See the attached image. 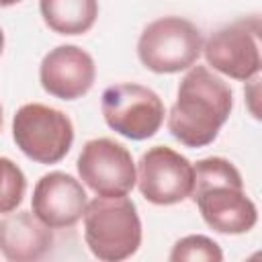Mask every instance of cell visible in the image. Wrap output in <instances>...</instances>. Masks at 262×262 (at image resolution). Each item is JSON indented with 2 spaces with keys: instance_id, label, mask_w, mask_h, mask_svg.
Wrapping results in <instances>:
<instances>
[{
  "instance_id": "cell-1",
  "label": "cell",
  "mask_w": 262,
  "mask_h": 262,
  "mask_svg": "<svg viewBox=\"0 0 262 262\" xmlns=\"http://www.w3.org/2000/svg\"><path fill=\"white\" fill-rule=\"evenodd\" d=\"M231 108L229 84L207 66H190L168 113V131L186 147H205L217 139Z\"/></svg>"
},
{
  "instance_id": "cell-2",
  "label": "cell",
  "mask_w": 262,
  "mask_h": 262,
  "mask_svg": "<svg viewBox=\"0 0 262 262\" xmlns=\"http://www.w3.org/2000/svg\"><path fill=\"white\" fill-rule=\"evenodd\" d=\"M194 168L192 201L203 221L217 233L239 235L254 229L258 209L244 190L239 170L221 156L203 158Z\"/></svg>"
},
{
  "instance_id": "cell-3",
  "label": "cell",
  "mask_w": 262,
  "mask_h": 262,
  "mask_svg": "<svg viewBox=\"0 0 262 262\" xmlns=\"http://www.w3.org/2000/svg\"><path fill=\"white\" fill-rule=\"evenodd\" d=\"M84 239L102 262L131 258L141 246V219L135 203L123 196H96L84 209Z\"/></svg>"
},
{
  "instance_id": "cell-4",
  "label": "cell",
  "mask_w": 262,
  "mask_h": 262,
  "mask_svg": "<svg viewBox=\"0 0 262 262\" xmlns=\"http://www.w3.org/2000/svg\"><path fill=\"white\" fill-rule=\"evenodd\" d=\"M203 43V35L194 23L182 16H162L141 31L137 55L156 74H176L196 63Z\"/></svg>"
},
{
  "instance_id": "cell-5",
  "label": "cell",
  "mask_w": 262,
  "mask_h": 262,
  "mask_svg": "<svg viewBox=\"0 0 262 262\" xmlns=\"http://www.w3.org/2000/svg\"><path fill=\"white\" fill-rule=\"evenodd\" d=\"M12 137L29 160L37 164H57L74 143V125L63 111L29 102L23 104L12 119Z\"/></svg>"
},
{
  "instance_id": "cell-6",
  "label": "cell",
  "mask_w": 262,
  "mask_h": 262,
  "mask_svg": "<svg viewBox=\"0 0 262 262\" xmlns=\"http://www.w3.org/2000/svg\"><path fill=\"white\" fill-rule=\"evenodd\" d=\"M100 111L106 125L133 141L154 137L164 123V102L147 86L123 82L104 88Z\"/></svg>"
},
{
  "instance_id": "cell-7",
  "label": "cell",
  "mask_w": 262,
  "mask_h": 262,
  "mask_svg": "<svg viewBox=\"0 0 262 262\" xmlns=\"http://www.w3.org/2000/svg\"><path fill=\"white\" fill-rule=\"evenodd\" d=\"M260 33L262 23L258 16L233 20L217 29L205 43L203 53L213 70L248 82L260 72Z\"/></svg>"
},
{
  "instance_id": "cell-8",
  "label": "cell",
  "mask_w": 262,
  "mask_h": 262,
  "mask_svg": "<svg viewBox=\"0 0 262 262\" xmlns=\"http://www.w3.org/2000/svg\"><path fill=\"white\" fill-rule=\"evenodd\" d=\"M76 166L80 180L96 196L129 194L137 180L131 151L108 137L86 141Z\"/></svg>"
},
{
  "instance_id": "cell-9",
  "label": "cell",
  "mask_w": 262,
  "mask_h": 262,
  "mask_svg": "<svg viewBox=\"0 0 262 262\" xmlns=\"http://www.w3.org/2000/svg\"><path fill=\"white\" fill-rule=\"evenodd\" d=\"M137 188L151 205H176L190 196L194 168L188 158L168 145L149 147L137 162Z\"/></svg>"
},
{
  "instance_id": "cell-10",
  "label": "cell",
  "mask_w": 262,
  "mask_h": 262,
  "mask_svg": "<svg viewBox=\"0 0 262 262\" xmlns=\"http://www.w3.org/2000/svg\"><path fill=\"white\" fill-rule=\"evenodd\" d=\"M86 205L88 196L82 182L66 172L43 174L33 188L31 211L51 229L74 227L82 219Z\"/></svg>"
},
{
  "instance_id": "cell-11",
  "label": "cell",
  "mask_w": 262,
  "mask_h": 262,
  "mask_svg": "<svg viewBox=\"0 0 262 262\" xmlns=\"http://www.w3.org/2000/svg\"><path fill=\"white\" fill-rule=\"evenodd\" d=\"M94 78V59L78 45H57L45 53L39 66V82L43 90L61 100L82 98L92 88Z\"/></svg>"
},
{
  "instance_id": "cell-12",
  "label": "cell",
  "mask_w": 262,
  "mask_h": 262,
  "mask_svg": "<svg viewBox=\"0 0 262 262\" xmlns=\"http://www.w3.org/2000/svg\"><path fill=\"white\" fill-rule=\"evenodd\" d=\"M53 246L51 227L33 211H10L0 219V254L10 262H35Z\"/></svg>"
},
{
  "instance_id": "cell-13",
  "label": "cell",
  "mask_w": 262,
  "mask_h": 262,
  "mask_svg": "<svg viewBox=\"0 0 262 262\" xmlns=\"http://www.w3.org/2000/svg\"><path fill=\"white\" fill-rule=\"evenodd\" d=\"M43 23L57 35H84L98 16V0H39Z\"/></svg>"
},
{
  "instance_id": "cell-14",
  "label": "cell",
  "mask_w": 262,
  "mask_h": 262,
  "mask_svg": "<svg viewBox=\"0 0 262 262\" xmlns=\"http://www.w3.org/2000/svg\"><path fill=\"white\" fill-rule=\"evenodd\" d=\"M168 260L170 262H184V260H190V262H199V260L221 262L223 260V252H221L219 244L213 242L211 237L194 233V235L180 237L172 246V252H170Z\"/></svg>"
},
{
  "instance_id": "cell-15",
  "label": "cell",
  "mask_w": 262,
  "mask_h": 262,
  "mask_svg": "<svg viewBox=\"0 0 262 262\" xmlns=\"http://www.w3.org/2000/svg\"><path fill=\"white\" fill-rule=\"evenodd\" d=\"M27 190V178L23 170L10 160L0 156V213L16 211Z\"/></svg>"
},
{
  "instance_id": "cell-16",
  "label": "cell",
  "mask_w": 262,
  "mask_h": 262,
  "mask_svg": "<svg viewBox=\"0 0 262 262\" xmlns=\"http://www.w3.org/2000/svg\"><path fill=\"white\" fill-rule=\"evenodd\" d=\"M18 2H23V0H0V8H6V6H14V4H18Z\"/></svg>"
},
{
  "instance_id": "cell-17",
  "label": "cell",
  "mask_w": 262,
  "mask_h": 262,
  "mask_svg": "<svg viewBox=\"0 0 262 262\" xmlns=\"http://www.w3.org/2000/svg\"><path fill=\"white\" fill-rule=\"evenodd\" d=\"M2 49H4V33L0 29V55H2Z\"/></svg>"
},
{
  "instance_id": "cell-18",
  "label": "cell",
  "mask_w": 262,
  "mask_h": 262,
  "mask_svg": "<svg viewBox=\"0 0 262 262\" xmlns=\"http://www.w3.org/2000/svg\"><path fill=\"white\" fill-rule=\"evenodd\" d=\"M0 129H2V106H0Z\"/></svg>"
}]
</instances>
